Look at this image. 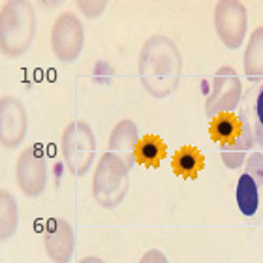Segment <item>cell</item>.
Returning <instances> with one entry per match:
<instances>
[{
	"label": "cell",
	"instance_id": "obj_14",
	"mask_svg": "<svg viewBox=\"0 0 263 263\" xmlns=\"http://www.w3.org/2000/svg\"><path fill=\"white\" fill-rule=\"evenodd\" d=\"M241 113L252 128L254 143L263 148V83L248 90L241 100Z\"/></svg>",
	"mask_w": 263,
	"mask_h": 263
},
{
	"label": "cell",
	"instance_id": "obj_5",
	"mask_svg": "<svg viewBox=\"0 0 263 263\" xmlns=\"http://www.w3.org/2000/svg\"><path fill=\"white\" fill-rule=\"evenodd\" d=\"M61 151L71 175H87L96 158V136L85 121H71L62 132Z\"/></svg>",
	"mask_w": 263,
	"mask_h": 263
},
{
	"label": "cell",
	"instance_id": "obj_12",
	"mask_svg": "<svg viewBox=\"0 0 263 263\" xmlns=\"http://www.w3.org/2000/svg\"><path fill=\"white\" fill-rule=\"evenodd\" d=\"M45 252L53 263H70L76 248V237L71 226L64 218H53L44 230Z\"/></svg>",
	"mask_w": 263,
	"mask_h": 263
},
{
	"label": "cell",
	"instance_id": "obj_18",
	"mask_svg": "<svg viewBox=\"0 0 263 263\" xmlns=\"http://www.w3.org/2000/svg\"><path fill=\"white\" fill-rule=\"evenodd\" d=\"M17 224H19V207H17L15 197L2 190L0 194V237L2 241H8L13 237Z\"/></svg>",
	"mask_w": 263,
	"mask_h": 263
},
{
	"label": "cell",
	"instance_id": "obj_13",
	"mask_svg": "<svg viewBox=\"0 0 263 263\" xmlns=\"http://www.w3.org/2000/svg\"><path fill=\"white\" fill-rule=\"evenodd\" d=\"M137 143H139V130H137L136 122L130 119H122L117 122V126L111 132L107 151L124 160L132 170V165L136 164Z\"/></svg>",
	"mask_w": 263,
	"mask_h": 263
},
{
	"label": "cell",
	"instance_id": "obj_9",
	"mask_svg": "<svg viewBox=\"0 0 263 263\" xmlns=\"http://www.w3.org/2000/svg\"><path fill=\"white\" fill-rule=\"evenodd\" d=\"M85 45V28L73 11H64L57 17L51 30V49L62 62H73Z\"/></svg>",
	"mask_w": 263,
	"mask_h": 263
},
{
	"label": "cell",
	"instance_id": "obj_10",
	"mask_svg": "<svg viewBox=\"0 0 263 263\" xmlns=\"http://www.w3.org/2000/svg\"><path fill=\"white\" fill-rule=\"evenodd\" d=\"M47 162L38 147H27L19 154L15 164L17 186L27 197H38L47 186Z\"/></svg>",
	"mask_w": 263,
	"mask_h": 263
},
{
	"label": "cell",
	"instance_id": "obj_15",
	"mask_svg": "<svg viewBox=\"0 0 263 263\" xmlns=\"http://www.w3.org/2000/svg\"><path fill=\"white\" fill-rule=\"evenodd\" d=\"M242 64L250 83H258L259 79H263V27L254 28V32L250 34Z\"/></svg>",
	"mask_w": 263,
	"mask_h": 263
},
{
	"label": "cell",
	"instance_id": "obj_21",
	"mask_svg": "<svg viewBox=\"0 0 263 263\" xmlns=\"http://www.w3.org/2000/svg\"><path fill=\"white\" fill-rule=\"evenodd\" d=\"M79 263H105L102 258H98V256H87V258H83Z\"/></svg>",
	"mask_w": 263,
	"mask_h": 263
},
{
	"label": "cell",
	"instance_id": "obj_19",
	"mask_svg": "<svg viewBox=\"0 0 263 263\" xmlns=\"http://www.w3.org/2000/svg\"><path fill=\"white\" fill-rule=\"evenodd\" d=\"M79 11L87 17H98L105 10V2H77Z\"/></svg>",
	"mask_w": 263,
	"mask_h": 263
},
{
	"label": "cell",
	"instance_id": "obj_8",
	"mask_svg": "<svg viewBox=\"0 0 263 263\" xmlns=\"http://www.w3.org/2000/svg\"><path fill=\"white\" fill-rule=\"evenodd\" d=\"M214 28L228 49H239L247 38L248 11L242 2L222 0L214 6Z\"/></svg>",
	"mask_w": 263,
	"mask_h": 263
},
{
	"label": "cell",
	"instance_id": "obj_17",
	"mask_svg": "<svg viewBox=\"0 0 263 263\" xmlns=\"http://www.w3.org/2000/svg\"><path fill=\"white\" fill-rule=\"evenodd\" d=\"M165 156H167V145L160 136L147 134V136L139 137L136 148V164L147 165V167H158Z\"/></svg>",
	"mask_w": 263,
	"mask_h": 263
},
{
	"label": "cell",
	"instance_id": "obj_6",
	"mask_svg": "<svg viewBox=\"0 0 263 263\" xmlns=\"http://www.w3.org/2000/svg\"><path fill=\"white\" fill-rule=\"evenodd\" d=\"M237 205L248 222L256 224L263 218V153L248 154L237 182Z\"/></svg>",
	"mask_w": 263,
	"mask_h": 263
},
{
	"label": "cell",
	"instance_id": "obj_7",
	"mask_svg": "<svg viewBox=\"0 0 263 263\" xmlns=\"http://www.w3.org/2000/svg\"><path fill=\"white\" fill-rule=\"evenodd\" d=\"M242 100V83L237 76V71L231 66H222L214 73L211 90H209L207 102H205V113L207 117L222 115V113H235Z\"/></svg>",
	"mask_w": 263,
	"mask_h": 263
},
{
	"label": "cell",
	"instance_id": "obj_16",
	"mask_svg": "<svg viewBox=\"0 0 263 263\" xmlns=\"http://www.w3.org/2000/svg\"><path fill=\"white\" fill-rule=\"evenodd\" d=\"M205 165V158L199 148L192 147V145H184L173 154L171 160V167L173 173H177L182 179H196L199 175V171Z\"/></svg>",
	"mask_w": 263,
	"mask_h": 263
},
{
	"label": "cell",
	"instance_id": "obj_1",
	"mask_svg": "<svg viewBox=\"0 0 263 263\" xmlns=\"http://www.w3.org/2000/svg\"><path fill=\"white\" fill-rule=\"evenodd\" d=\"M139 77L153 98L164 100L179 87L182 73L181 51L171 38L156 34L143 44L139 53Z\"/></svg>",
	"mask_w": 263,
	"mask_h": 263
},
{
	"label": "cell",
	"instance_id": "obj_20",
	"mask_svg": "<svg viewBox=\"0 0 263 263\" xmlns=\"http://www.w3.org/2000/svg\"><path fill=\"white\" fill-rule=\"evenodd\" d=\"M139 263H170L167 258H165V254L158 248H151L147 252L143 254V258L139 259Z\"/></svg>",
	"mask_w": 263,
	"mask_h": 263
},
{
	"label": "cell",
	"instance_id": "obj_11",
	"mask_svg": "<svg viewBox=\"0 0 263 263\" xmlns=\"http://www.w3.org/2000/svg\"><path fill=\"white\" fill-rule=\"evenodd\" d=\"M28 132L27 109L17 96L4 94L0 98V143L4 148H17Z\"/></svg>",
	"mask_w": 263,
	"mask_h": 263
},
{
	"label": "cell",
	"instance_id": "obj_3",
	"mask_svg": "<svg viewBox=\"0 0 263 263\" xmlns=\"http://www.w3.org/2000/svg\"><path fill=\"white\" fill-rule=\"evenodd\" d=\"M209 134L220 145V154L228 170H239L248 158V151L254 143L252 128L247 117L239 113H222L211 119Z\"/></svg>",
	"mask_w": 263,
	"mask_h": 263
},
{
	"label": "cell",
	"instance_id": "obj_4",
	"mask_svg": "<svg viewBox=\"0 0 263 263\" xmlns=\"http://www.w3.org/2000/svg\"><path fill=\"white\" fill-rule=\"evenodd\" d=\"M130 188V167L117 154L107 153L100 158L92 179V197L100 207L117 209Z\"/></svg>",
	"mask_w": 263,
	"mask_h": 263
},
{
	"label": "cell",
	"instance_id": "obj_2",
	"mask_svg": "<svg viewBox=\"0 0 263 263\" xmlns=\"http://www.w3.org/2000/svg\"><path fill=\"white\" fill-rule=\"evenodd\" d=\"M36 36V13L30 2L8 0L0 8V51L17 59L30 49Z\"/></svg>",
	"mask_w": 263,
	"mask_h": 263
}]
</instances>
